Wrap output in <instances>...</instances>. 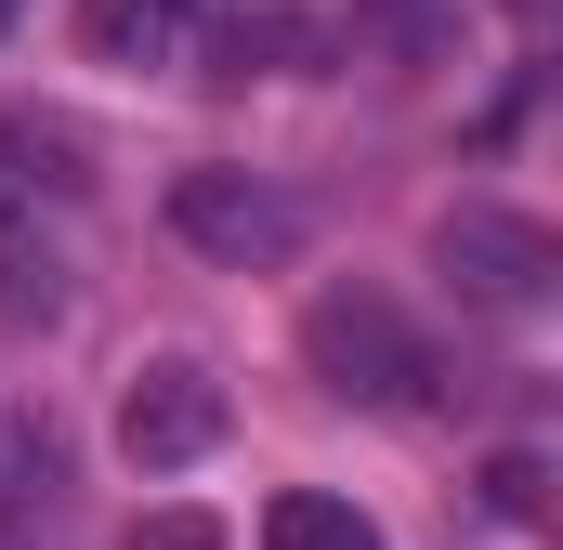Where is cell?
<instances>
[{
  "mask_svg": "<svg viewBox=\"0 0 563 550\" xmlns=\"http://www.w3.org/2000/svg\"><path fill=\"white\" fill-rule=\"evenodd\" d=\"M301 354H314V381H328L341 407H407V394L432 381L420 328H407L380 288H328V301L301 315Z\"/></svg>",
  "mask_w": 563,
  "mask_h": 550,
  "instance_id": "obj_1",
  "label": "cell"
},
{
  "mask_svg": "<svg viewBox=\"0 0 563 550\" xmlns=\"http://www.w3.org/2000/svg\"><path fill=\"white\" fill-rule=\"evenodd\" d=\"M170 237L210 250V263H288V250L314 237V210H301L288 184H263V170L197 157V170H170Z\"/></svg>",
  "mask_w": 563,
  "mask_h": 550,
  "instance_id": "obj_2",
  "label": "cell"
},
{
  "mask_svg": "<svg viewBox=\"0 0 563 550\" xmlns=\"http://www.w3.org/2000/svg\"><path fill=\"white\" fill-rule=\"evenodd\" d=\"M432 263H445V288L459 301H485V315H525V301H551V223H525V210H445L432 223Z\"/></svg>",
  "mask_w": 563,
  "mask_h": 550,
  "instance_id": "obj_3",
  "label": "cell"
},
{
  "mask_svg": "<svg viewBox=\"0 0 563 550\" xmlns=\"http://www.w3.org/2000/svg\"><path fill=\"white\" fill-rule=\"evenodd\" d=\"M223 381L197 367V354H157V367H132V394H119V459L132 472H197L210 446H223Z\"/></svg>",
  "mask_w": 563,
  "mask_h": 550,
  "instance_id": "obj_4",
  "label": "cell"
},
{
  "mask_svg": "<svg viewBox=\"0 0 563 550\" xmlns=\"http://www.w3.org/2000/svg\"><path fill=\"white\" fill-rule=\"evenodd\" d=\"M66 301V250H53V223H40V144L0 132V315H53Z\"/></svg>",
  "mask_w": 563,
  "mask_h": 550,
  "instance_id": "obj_5",
  "label": "cell"
},
{
  "mask_svg": "<svg viewBox=\"0 0 563 550\" xmlns=\"http://www.w3.org/2000/svg\"><path fill=\"white\" fill-rule=\"evenodd\" d=\"M341 40H328V13H301V0H250V13H223L210 26V79H314Z\"/></svg>",
  "mask_w": 563,
  "mask_h": 550,
  "instance_id": "obj_6",
  "label": "cell"
},
{
  "mask_svg": "<svg viewBox=\"0 0 563 550\" xmlns=\"http://www.w3.org/2000/svg\"><path fill=\"white\" fill-rule=\"evenodd\" d=\"M197 13H210V0H79V40L119 53V66H170Z\"/></svg>",
  "mask_w": 563,
  "mask_h": 550,
  "instance_id": "obj_7",
  "label": "cell"
},
{
  "mask_svg": "<svg viewBox=\"0 0 563 550\" xmlns=\"http://www.w3.org/2000/svg\"><path fill=\"white\" fill-rule=\"evenodd\" d=\"M263 550H380V525L354 498H328V485H288L276 512H263Z\"/></svg>",
  "mask_w": 563,
  "mask_h": 550,
  "instance_id": "obj_8",
  "label": "cell"
},
{
  "mask_svg": "<svg viewBox=\"0 0 563 550\" xmlns=\"http://www.w3.org/2000/svg\"><path fill=\"white\" fill-rule=\"evenodd\" d=\"M119 550H223V525H210V512H144Z\"/></svg>",
  "mask_w": 563,
  "mask_h": 550,
  "instance_id": "obj_9",
  "label": "cell"
},
{
  "mask_svg": "<svg viewBox=\"0 0 563 550\" xmlns=\"http://www.w3.org/2000/svg\"><path fill=\"white\" fill-rule=\"evenodd\" d=\"M485 485H498V512H511V525H538V498H551V472H538V459H525V446H511V459H498V472H485Z\"/></svg>",
  "mask_w": 563,
  "mask_h": 550,
  "instance_id": "obj_10",
  "label": "cell"
},
{
  "mask_svg": "<svg viewBox=\"0 0 563 550\" xmlns=\"http://www.w3.org/2000/svg\"><path fill=\"white\" fill-rule=\"evenodd\" d=\"M511 13H538V0H511Z\"/></svg>",
  "mask_w": 563,
  "mask_h": 550,
  "instance_id": "obj_11",
  "label": "cell"
},
{
  "mask_svg": "<svg viewBox=\"0 0 563 550\" xmlns=\"http://www.w3.org/2000/svg\"><path fill=\"white\" fill-rule=\"evenodd\" d=\"M0 26H13V0H0Z\"/></svg>",
  "mask_w": 563,
  "mask_h": 550,
  "instance_id": "obj_12",
  "label": "cell"
}]
</instances>
